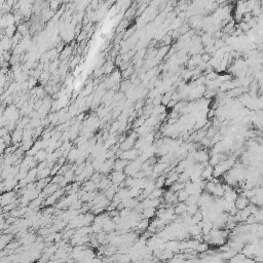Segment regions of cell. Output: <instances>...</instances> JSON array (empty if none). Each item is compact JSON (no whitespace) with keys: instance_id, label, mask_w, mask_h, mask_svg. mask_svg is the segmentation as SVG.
I'll use <instances>...</instances> for the list:
<instances>
[{"instance_id":"obj_1","label":"cell","mask_w":263,"mask_h":263,"mask_svg":"<svg viewBox=\"0 0 263 263\" xmlns=\"http://www.w3.org/2000/svg\"><path fill=\"white\" fill-rule=\"evenodd\" d=\"M123 180H124V174L123 173V171H115L112 174V176H111V181L114 184H116V185L123 183Z\"/></svg>"},{"instance_id":"obj_6","label":"cell","mask_w":263,"mask_h":263,"mask_svg":"<svg viewBox=\"0 0 263 263\" xmlns=\"http://www.w3.org/2000/svg\"><path fill=\"white\" fill-rule=\"evenodd\" d=\"M4 31L7 37H12L16 33V26L15 25L7 26L6 28H4Z\"/></svg>"},{"instance_id":"obj_4","label":"cell","mask_w":263,"mask_h":263,"mask_svg":"<svg viewBox=\"0 0 263 263\" xmlns=\"http://www.w3.org/2000/svg\"><path fill=\"white\" fill-rule=\"evenodd\" d=\"M186 210H187V205L184 202H182V204H179V205L176 206L175 209H174V212H175V214L180 215V214L186 213Z\"/></svg>"},{"instance_id":"obj_8","label":"cell","mask_w":263,"mask_h":263,"mask_svg":"<svg viewBox=\"0 0 263 263\" xmlns=\"http://www.w3.org/2000/svg\"><path fill=\"white\" fill-rule=\"evenodd\" d=\"M36 158L38 159V161H44V159L47 158V153H45V151L39 150L38 152L36 153Z\"/></svg>"},{"instance_id":"obj_2","label":"cell","mask_w":263,"mask_h":263,"mask_svg":"<svg viewBox=\"0 0 263 263\" xmlns=\"http://www.w3.org/2000/svg\"><path fill=\"white\" fill-rule=\"evenodd\" d=\"M127 164H129V161H127L126 159L120 158L115 161V164H113V168L115 169V171H123V169L126 167Z\"/></svg>"},{"instance_id":"obj_7","label":"cell","mask_w":263,"mask_h":263,"mask_svg":"<svg viewBox=\"0 0 263 263\" xmlns=\"http://www.w3.org/2000/svg\"><path fill=\"white\" fill-rule=\"evenodd\" d=\"M22 137H23L22 132L21 131H16L15 133H13V135H12V140L15 141V142H19L20 140H22Z\"/></svg>"},{"instance_id":"obj_5","label":"cell","mask_w":263,"mask_h":263,"mask_svg":"<svg viewBox=\"0 0 263 263\" xmlns=\"http://www.w3.org/2000/svg\"><path fill=\"white\" fill-rule=\"evenodd\" d=\"M96 183L94 182V181H88V182H86L85 184V186H83V191H86V192H92L94 190L95 188H96Z\"/></svg>"},{"instance_id":"obj_3","label":"cell","mask_w":263,"mask_h":263,"mask_svg":"<svg viewBox=\"0 0 263 263\" xmlns=\"http://www.w3.org/2000/svg\"><path fill=\"white\" fill-rule=\"evenodd\" d=\"M12 196H13V193H12V192L2 195V196L0 197V202H1L3 206H6L7 204H9V202L13 199Z\"/></svg>"}]
</instances>
